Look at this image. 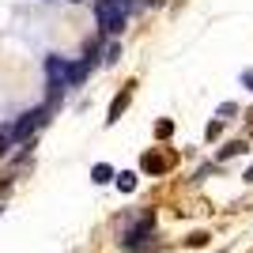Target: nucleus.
<instances>
[{"instance_id": "6e6552de", "label": "nucleus", "mask_w": 253, "mask_h": 253, "mask_svg": "<svg viewBox=\"0 0 253 253\" xmlns=\"http://www.w3.org/2000/svg\"><path fill=\"white\" fill-rule=\"evenodd\" d=\"M91 178H95V185H106V181L114 178V170L106 167V163H98V167H95V170H91Z\"/></svg>"}, {"instance_id": "4468645a", "label": "nucleus", "mask_w": 253, "mask_h": 253, "mask_svg": "<svg viewBox=\"0 0 253 253\" xmlns=\"http://www.w3.org/2000/svg\"><path fill=\"white\" fill-rule=\"evenodd\" d=\"M246 181H253V167H250V170H246Z\"/></svg>"}, {"instance_id": "f03ea898", "label": "nucleus", "mask_w": 253, "mask_h": 253, "mask_svg": "<svg viewBox=\"0 0 253 253\" xmlns=\"http://www.w3.org/2000/svg\"><path fill=\"white\" fill-rule=\"evenodd\" d=\"M151 231H155V215H151V211H144V215H136V223L125 231L121 246H125V250H140V246L151 238Z\"/></svg>"}, {"instance_id": "39448f33", "label": "nucleus", "mask_w": 253, "mask_h": 253, "mask_svg": "<svg viewBox=\"0 0 253 253\" xmlns=\"http://www.w3.org/2000/svg\"><path fill=\"white\" fill-rule=\"evenodd\" d=\"M140 167L148 170V174H163V170H170V155H159V151H148Z\"/></svg>"}, {"instance_id": "ddd939ff", "label": "nucleus", "mask_w": 253, "mask_h": 253, "mask_svg": "<svg viewBox=\"0 0 253 253\" xmlns=\"http://www.w3.org/2000/svg\"><path fill=\"white\" fill-rule=\"evenodd\" d=\"M242 84H246V87L253 91V72H246V76H242Z\"/></svg>"}, {"instance_id": "f257e3e1", "label": "nucleus", "mask_w": 253, "mask_h": 253, "mask_svg": "<svg viewBox=\"0 0 253 253\" xmlns=\"http://www.w3.org/2000/svg\"><path fill=\"white\" fill-rule=\"evenodd\" d=\"M95 15L98 27L110 34H121L128 23V0H95Z\"/></svg>"}, {"instance_id": "7ed1b4c3", "label": "nucleus", "mask_w": 253, "mask_h": 253, "mask_svg": "<svg viewBox=\"0 0 253 253\" xmlns=\"http://www.w3.org/2000/svg\"><path fill=\"white\" fill-rule=\"evenodd\" d=\"M45 125V110L38 106V110H27V114L15 121V128H11V140H27L34 132V128H42Z\"/></svg>"}, {"instance_id": "2eb2a0df", "label": "nucleus", "mask_w": 253, "mask_h": 253, "mask_svg": "<svg viewBox=\"0 0 253 253\" xmlns=\"http://www.w3.org/2000/svg\"><path fill=\"white\" fill-rule=\"evenodd\" d=\"M72 4H76V0H72Z\"/></svg>"}, {"instance_id": "9b49d317", "label": "nucleus", "mask_w": 253, "mask_h": 253, "mask_svg": "<svg viewBox=\"0 0 253 253\" xmlns=\"http://www.w3.org/2000/svg\"><path fill=\"white\" fill-rule=\"evenodd\" d=\"M189 246H197V250H201V246H208V234H204V231L189 234Z\"/></svg>"}, {"instance_id": "1a4fd4ad", "label": "nucleus", "mask_w": 253, "mask_h": 253, "mask_svg": "<svg viewBox=\"0 0 253 253\" xmlns=\"http://www.w3.org/2000/svg\"><path fill=\"white\" fill-rule=\"evenodd\" d=\"M242 151H246V144H242V140H234V144H227V148H223V151H219V159H231V155H242Z\"/></svg>"}, {"instance_id": "423d86ee", "label": "nucleus", "mask_w": 253, "mask_h": 253, "mask_svg": "<svg viewBox=\"0 0 253 253\" xmlns=\"http://www.w3.org/2000/svg\"><path fill=\"white\" fill-rule=\"evenodd\" d=\"M128 98H132V87H125V91H121V95L114 98V106H110V117H106V121H110V125H114L117 117L125 114V106H128Z\"/></svg>"}, {"instance_id": "20e7f679", "label": "nucleus", "mask_w": 253, "mask_h": 253, "mask_svg": "<svg viewBox=\"0 0 253 253\" xmlns=\"http://www.w3.org/2000/svg\"><path fill=\"white\" fill-rule=\"evenodd\" d=\"M45 72H49V87L61 91V87H68V80H72V64H64L61 57H49V61H45Z\"/></svg>"}, {"instance_id": "f8f14e48", "label": "nucleus", "mask_w": 253, "mask_h": 253, "mask_svg": "<svg viewBox=\"0 0 253 253\" xmlns=\"http://www.w3.org/2000/svg\"><path fill=\"white\" fill-rule=\"evenodd\" d=\"M8 144H11V128H4V132H0V155L8 151Z\"/></svg>"}, {"instance_id": "9d476101", "label": "nucleus", "mask_w": 253, "mask_h": 253, "mask_svg": "<svg viewBox=\"0 0 253 253\" xmlns=\"http://www.w3.org/2000/svg\"><path fill=\"white\" fill-rule=\"evenodd\" d=\"M170 132H174V121H155V136L159 140H167Z\"/></svg>"}, {"instance_id": "0eeeda50", "label": "nucleus", "mask_w": 253, "mask_h": 253, "mask_svg": "<svg viewBox=\"0 0 253 253\" xmlns=\"http://www.w3.org/2000/svg\"><path fill=\"white\" fill-rule=\"evenodd\" d=\"M117 189H121V193H132V189H136V174H132V170L117 174Z\"/></svg>"}]
</instances>
